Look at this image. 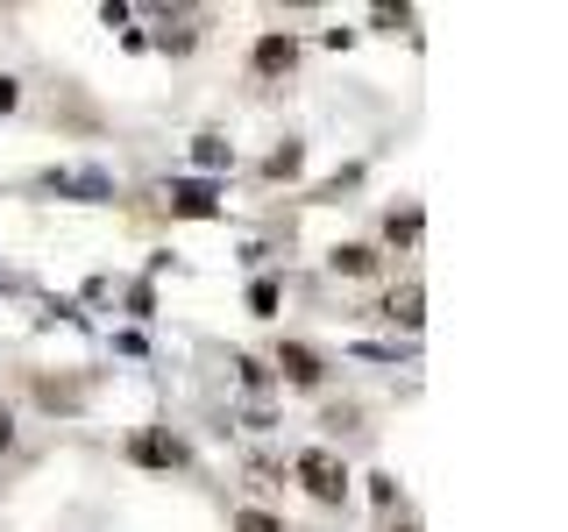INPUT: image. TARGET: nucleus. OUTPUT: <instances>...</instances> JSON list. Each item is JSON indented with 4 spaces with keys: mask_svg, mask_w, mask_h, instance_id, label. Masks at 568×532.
<instances>
[{
    "mask_svg": "<svg viewBox=\"0 0 568 532\" xmlns=\"http://www.w3.org/2000/svg\"><path fill=\"white\" fill-rule=\"evenodd\" d=\"M292 475L306 483V497H320V504H342L348 497V469H342V454H327V448H306L292 461Z\"/></svg>",
    "mask_w": 568,
    "mask_h": 532,
    "instance_id": "obj_1",
    "label": "nucleus"
},
{
    "mask_svg": "<svg viewBox=\"0 0 568 532\" xmlns=\"http://www.w3.org/2000/svg\"><path fill=\"white\" fill-rule=\"evenodd\" d=\"M277 369H284V383H298V390H313L320 377H327L320 348H306V341H277Z\"/></svg>",
    "mask_w": 568,
    "mask_h": 532,
    "instance_id": "obj_2",
    "label": "nucleus"
},
{
    "mask_svg": "<svg viewBox=\"0 0 568 532\" xmlns=\"http://www.w3.org/2000/svg\"><path fill=\"white\" fill-rule=\"evenodd\" d=\"M292 58H298L292 35H263L256 43V71H292Z\"/></svg>",
    "mask_w": 568,
    "mask_h": 532,
    "instance_id": "obj_3",
    "label": "nucleus"
},
{
    "mask_svg": "<svg viewBox=\"0 0 568 532\" xmlns=\"http://www.w3.org/2000/svg\"><path fill=\"white\" fill-rule=\"evenodd\" d=\"M334 270H342V277H369V270H377V248L342 242V248H334Z\"/></svg>",
    "mask_w": 568,
    "mask_h": 532,
    "instance_id": "obj_4",
    "label": "nucleus"
},
{
    "mask_svg": "<svg viewBox=\"0 0 568 532\" xmlns=\"http://www.w3.org/2000/svg\"><path fill=\"white\" fill-rule=\"evenodd\" d=\"M135 461H185V454H178V440H156V433H142V440H135Z\"/></svg>",
    "mask_w": 568,
    "mask_h": 532,
    "instance_id": "obj_5",
    "label": "nucleus"
},
{
    "mask_svg": "<svg viewBox=\"0 0 568 532\" xmlns=\"http://www.w3.org/2000/svg\"><path fill=\"white\" fill-rule=\"evenodd\" d=\"M390 319H405V327H419V284H405V291L390 298Z\"/></svg>",
    "mask_w": 568,
    "mask_h": 532,
    "instance_id": "obj_6",
    "label": "nucleus"
},
{
    "mask_svg": "<svg viewBox=\"0 0 568 532\" xmlns=\"http://www.w3.org/2000/svg\"><path fill=\"white\" fill-rule=\"evenodd\" d=\"M235 532H284V519H271V511H242Z\"/></svg>",
    "mask_w": 568,
    "mask_h": 532,
    "instance_id": "obj_7",
    "label": "nucleus"
},
{
    "mask_svg": "<svg viewBox=\"0 0 568 532\" xmlns=\"http://www.w3.org/2000/svg\"><path fill=\"white\" fill-rule=\"evenodd\" d=\"M14 448V426H8V412H0V454H8Z\"/></svg>",
    "mask_w": 568,
    "mask_h": 532,
    "instance_id": "obj_8",
    "label": "nucleus"
},
{
    "mask_svg": "<svg viewBox=\"0 0 568 532\" xmlns=\"http://www.w3.org/2000/svg\"><path fill=\"white\" fill-rule=\"evenodd\" d=\"M8 106H14V79H0V114H8Z\"/></svg>",
    "mask_w": 568,
    "mask_h": 532,
    "instance_id": "obj_9",
    "label": "nucleus"
},
{
    "mask_svg": "<svg viewBox=\"0 0 568 532\" xmlns=\"http://www.w3.org/2000/svg\"><path fill=\"white\" fill-rule=\"evenodd\" d=\"M390 532H419V519H413V511H405V519H398V525H390Z\"/></svg>",
    "mask_w": 568,
    "mask_h": 532,
    "instance_id": "obj_10",
    "label": "nucleus"
}]
</instances>
